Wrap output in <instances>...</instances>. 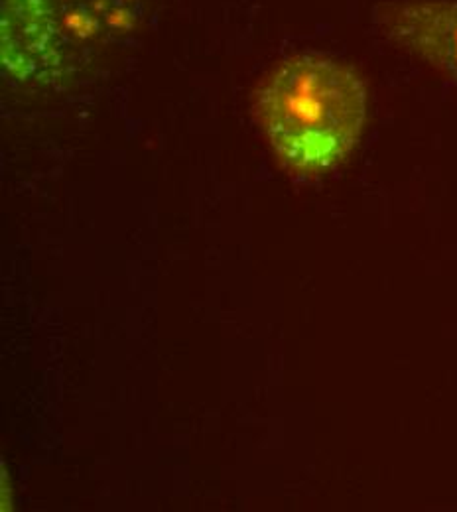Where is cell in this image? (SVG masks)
Listing matches in <instances>:
<instances>
[{"label": "cell", "mask_w": 457, "mask_h": 512, "mask_svg": "<svg viewBox=\"0 0 457 512\" xmlns=\"http://www.w3.org/2000/svg\"><path fill=\"white\" fill-rule=\"evenodd\" d=\"M257 113L280 162L296 174L314 176L337 166L357 144L367 91L351 67L300 54L266 79Z\"/></svg>", "instance_id": "cell-1"}, {"label": "cell", "mask_w": 457, "mask_h": 512, "mask_svg": "<svg viewBox=\"0 0 457 512\" xmlns=\"http://www.w3.org/2000/svg\"><path fill=\"white\" fill-rule=\"evenodd\" d=\"M148 0H4L2 64L18 79L56 83L140 28Z\"/></svg>", "instance_id": "cell-2"}, {"label": "cell", "mask_w": 457, "mask_h": 512, "mask_svg": "<svg viewBox=\"0 0 457 512\" xmlns=\"http://www.w3.org/2000/svg\"><path fill=\"white\" fill-rule=\"evenodd\" d=\"M375 24L392 42L457 79V0H394L377 6Z\"/></svg>", "instance_id": "cell-3"}]
</instances>
